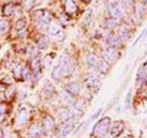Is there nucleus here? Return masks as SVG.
<instances>
[{
    "mask_svg": "<svg viewBox=\"0 0 147 138\" xmlns=\"http://www.w3.org/2000/svg\"><path fill=\"white\" fill-rule=\"evenodd\" d=\"M74 71H75V62H74L71 56H69L67 54H64L59 59L58 64L55 65L52 72V76L55 80H61V78L66 76H70Z\"/></svg>",
    "mask_w": 147,
    "mask_h": 138,
    "instance_id": "obj_1",
    "label": "nucleus"
},
{
    "mask_svg": "<svg viewBox=\"0 0 147 138\" xmlns=\"http://www.w3.org/2000/svg\"><path fill=\"white\" fill-rule=\"evenodd\" d=\"M109 126H110V119L109 117H103L96 123L93 130H92V136L94 138H104L109 132Z\"/></svg>",
    "mask_w": 147,
    "mask_h": 138,
    "instance_id": "obj_2",
    "label": "nucleus"
},
{
    "mask_svg": "<svg viewBox=\"0 0 147 138\" xmlns=\"http://www.w3.org/2000/svg\"><path fill=\"white\" fill-rule=\"evenodd\" d=\"M87 62H88L90 66H92L93 68H96V70L99 71L100 73H107V72L109 71V66H108L107 61L98 59L96 54H92V53H91V54L87 55Z\"/></svg>",
    "mask_w": 147,
    "mask_h": 138,
    "instance_id": "obj_3",
    "label": "nucleus"
},
{
    "mask_svg": "<svg viewBox=\"0 0 147 138\" xmlns=\"http://www.w3.org/2000/svg\"><path fill=\"white\" fill-rule=\"evenodd\" d=\"M33 18L42 26H48L52 23V15L45 10H36L33 13Z\"/></svg>",
    "mask_w": 147,
    "mask_h": 138,
    "instance_id": "obj_4",
    "label": "nucleus"
},
{
    "mask_svg": "<svg viewBox=\"0 0 147 138\" xmlns=\"http://www.w3.org/2000/svg\"><path fill=\"white\" fill-rule=\"evenodd\" d=\"M58 115L61 120L67 121V120H71V119L76 117L79 115V111L76 110V108H61L58 110Z\"/></svg>",
    "mask_w": 147,
    "mask_h": 138,
    "instance_id": "obj_5",
    "label": "nucleus"
},
{
    "mask_svg": "<svg viewBox=\"0 0 147 138\" xmlns=\"http://www.w3.org/2000/svg\"><path fill=\"white\" fill-rule=\"evenodd\" d=\"M108 12L109 15L114 17V18H123L124 17V9L123 6L120 5V3H114V4H110V5H108Z\"/></svg>",
    "mask_w": 147,
    "mask_h": 138,
    "instance_id": "obj_6",
    "label": "nucleus"
},
{
    "mask_svg": "<svg viewBox=\"0 0 147 138\" xmlns=\"http://www.w3.org/2000/svg\"><path fill=\"white\" fill-rule=\"evenodd\" d=\"M103 58H104V61H107V62H115L119 59L118 49L113 48V47H109L107 49H104L103 50Z\"/></svg>",
    "mask_w": 147,
    "mask_h": 138,
    "instance_id": "obj_7",
    "label": "nucleus"
},
{
    "mask_svg": "<svg viewBox=\"0 0 147 138\" xmlns=\"http://www.w3.org/2000/svg\"><path fill=\"white\" fill-rule=\"evenodd\" d=\"M86 83L88 86V88H91L94 92H98L99 87H100V81L96 73H88V76L86 78Z\"/></svg>",
    "mask_w": 147,
    "mask_h": 138,
    "instance_id": "obj_8",
    "label": "nucleus"
},
{
    "mask_svg": "<svg viewBox=\"0 0 147 138\" xmlns=\"http://www.w3.org/2000/svg\"><path fill=\"white\" fill-rule=\"evenodd\" d=\"M123 131H124V122L115 121V122L113 123L112 128H110V136H112L113 138L119 137L123 133Z\"/></svg>",
    "mask_w": 147,
    "mask_h": 138,
    "instance_id": "obj_9",
    "label": "nucleus"
},
{
    "mask_svg": "<svg viewBox=\"0 0 147 138\" xmlns=\"http://www.w3.org/2000/svg\"><path fill=\"white\" fill-rule=\"evenodd\" d=\"M72 126H74L72 120L71 121H65L61 126L58 127V136H60V137L67 136V133L72 130Z\"/></svg>",
    "mask_w": 147,
    "mask_h": 138,
    "instance_id": "obj_10",
    "label": "nucleus"
},
{
    "mask_svg": "<svg viewBox=\"0 0 147 138\" xmlns=\"http://www.w3.org/2000/svg\"><path fill=\"white\" fill-rule=\"evenodd\" d=\"M42 133H43V126L40 125L39 122H34V123H32L31 127H30V130H28V135H30L31 137L36 138V137L40 136Z\"/></svg>",
    "mask_w": 147,
    "mask_h": 138,
    "instance_id": "obj_11",
    "label": "nucleus"
},
{
    "mask_svg": "<svg viewBox=\"0 0 147 138\" xmlns=\"http://www.w3.org/2000/svg\"><path fill=\"white\" fill-rule=\"evenodd\" d=\"M28 117H30V111L27 109H21L20 113L17 115V119H16V122L18 126H24L25 123L28 121Z\"/></svg>",
    "mask_w": 147,
    "mask_h": 138,
    "instance_id": "obj_12",
    "label": "nucleus"
},
{
    "mask_svg": "<svg viewBox=\"0 0 147 138\" xmlns=\"http://www.w3.org/2000/svg\"><path fill=\"white\" fill-rule=\"evenodd\" d=\"M48 33L53 38H59V39L63 38V29L59 25H52L48 29Z\"/></svg>",
    "mask_w": 147,
    "mask_h": 138,
    "instance_id": "obj_13",
    "label": "nucleus"
},
{
    "mask_svg": "<svg viewBox=\"0 0 147 138\" xmlns=\"http://www.w3.org/2000/svg\"><path fill=\"white\" fill-rule=\"evenodd\" d=\"M66 90H67V93L70 94L71 96L77 95V94L80 93V86H79V83H77V82H71V83L67 84Z\"/></svg>",
    "mask_w": 147,
    "mask_h": 138,
    "instance_id": "obj_14",
    "label": "nucleus"
},
{
    "mask_svg": "<svg viewBox=\"0 0 147 138\" xmlns=\"http://www.w3.org/2000/svg\"><path fill=\"white\" fill-rule=\"evenodd\" d=\"M42 126H43V132H49L54 127V119L52 116H45Z\"/></svg>",
    "mask_w": 147,
    "mask_h": 138,
    "instance_id": "obj_15",
    "label": "nucleus"
},
{
    "mask_svg": "<svg viewBox=\"0 0 147 138\" xmlns=\"http://www.w3.org/2000/svg\"><path fill=\"white\" fill-rule=\"evenodd\" d=\"M107 42H108V44L110 45V47H113V48H119V47H121V39L119 38L118 36H112L110 34L109 37H108V39H107Z\"/></svg>",
    "mask_w": 147,
    "mask_h": 138,
    "instance_id": "obj_16",
    "label": "nucleus"
},
{
    "mask_svg": "<svg viewBox=\"0 0 147 138\" xmlns=\"http://www.w3.org/2000/svg\"><path fill=\"white\" fill-rule=\"evenodd\" d=\"M65 10L67 13H75L77 11V5L74 0H65Z\"/></svg>",
    "mask_w": 147,
    "mask_h": 138,
    "instance_id": "obj_17",
    "label": "nucleus"
},
{
    "mask_svg": "<svg viewBox=\"0 0 147 138\" xmlns=\"http://www.w3.org/2000/svg\"><path fill=\"white\" fill-rule=\"evenodd\" d=\"M145 12H146V11H145L144 3H137L136 6H135V16H136L137 20H141Z\"/></svg>",
    "mask_w": 147,
    "mask_h": 138,
    "instance_id": "obj_18",
    "label": "nucleus"
},
{
    "mask_svg": "<svg viewBox=\"0 0 147 138\" xmlns=\"http://www.w3.org/2000/svg\"><path fill=\"white\" fill-rule=\"evenodd\" d=\"M31 65H32V71H33L36 75H39V72H40V59L38 56L33 58L32 59Z\"/></svg>",
    "mask_w": 147,
    "mask_h": 138,
    "instance_id": "obj_19",
    "label": "nucleus"
},
{
    "mask_svg": "<svg viewBox=\"0 0 147 138\" xmlns=\"http://www.w3.org/2000/svg\"><path fill=\"white\" fill-rule=\"evenodd\" d=\"M129 36H130V31H129L127 27H120L118 29V37L121 40H126L129 38Z\"/></svg>",
    "mask_w": 147,
    "mask_h": 138,
    "instance_id": "obj_20",
    "label": "nucleus"
},
{
    "mask_svg": "<svg viewBox=\"0 0 147 138\" xmlns=\"http://www.w3.org/2000/svg\"><path fill=\"white\" fill-rule=\"evenodd\" d=\"M118 25H119V22H118V18L110 17L109 20H107V21H105L104 27H105V28H108V29H113V28H115V27H118Z\"/></svg>",
    "mask_w": 147,
    "mask_h": 138,
    "instance_id": "obj_21",
    "label": "nucleus"
},
{
    "mask_svg": "<svg viewBox=\"0 0 147 138\" xmlns=\"http://www.w3.org/2000/svg\"><path fill=\"white\" fill-rule=\"evenodd\" d=\"M13 10H15V5L13 4H6L5 6H4L3 9V13H4V16H11L12 13H13Z\"/></svg>",
    "mask_w": 147,
    "mask_h": 138,
    "instance_id": "obj_22",
    "label": "nucleus"
},
{
    "mask_svg": "<svg viewBox=\"0 0 147 138\" xmlns=\"http://www.w3.org/2000/svg\"><path fill=\"white\" fill-rule=\"evenodd\" d=\"M21 77L24 78V80H31V78H32V71L30 70L28 67L24 66V68H22V73H21Z\"/></svg>",
    "mask_w": 147,
    "mask_h": 138,
    "instance_id": "obj_23",
    "label": "nucleus"
},
{
    "mask_svg": "<svg viewBox=\"0 0 147 138\" xmlns=\"http://www.w3.org/2000/svg\"><path fill=\"white\" fill-rule=\"evenodd\" d=\"M27 26V21L25 20V18H20V20H17L16 22H15V28L16 29H24L25 27Z\"/></svg>",
    "mask_w": 147,
    "mask_h": 138,
    "instance_id": "obj_24",
    "label": "nucleus"
},
{
    "mask_svg": "<svg viewBox=\"0 0 147 138\" xmlns=\"http://www.w3.org/2000/svg\"><path fill=\"white\" fill-rule=\"evenodd\" d=\"M9 27H10V25H9L7 20H0V34L5 33V32L9 29Z\"/></svg>",
    "mask_w": 147,
    "mask_h": 138,
    "instance_id": "obj_25",
    "label": "nucleus"
},
{
    "mask_svg": "<svg viewBox=\"0 0 147 138\" xmlns=\"http://www.w3.org/2000/svg\"><path fill=\"white\" fill-rule=\"evenodd\" d=\"M45 87H44V93H47V94H52V93H54L55 92V89H54V87L52 86V83H50L49 81H45Z\"/></svg>",
    "mask_w": 147,
    "mask_h": 138,
    "instance_id": "obj_26",
    "label": "nucleus"
},
{
    "mask_svg": "<svg viewBox=\"0 0 147 138\" xmlns=\"http://www.w3.org/2000/svg\"><path fill=\"white\" fill-rule=\"evenodd\" d=\"M38 47H39V49H44L48 47V39L45 38V37H40L38 39Z\"/></svg>",
    "mask_w": 147,
    "mask_h": 138,
    "instance_id": "obj_27",
    "label": "nucleus"
},
{
    "mask_svg": "<svg viewBox=\"0 0 147 138\" xmlns=\"http://www.w3.org/2000/svg\"><path fill=\"white\" fill-rule=\"evenodd\" d=\"M22 68H24V66H22L21 64H17V65L13 67V75H15V77H21Z\"/></svg>",
    "mask_w": 147,
    "mask_h": 138,
    "instance_id": "obj_28",
    "label": "nucleus"
},
{
    "mask_svg": "<svg viewBox=\"0 0 147 138\" xmlns=\"http://www.w3.org/2000/svg\"><path fill=\"white\" fill-rule=\"evenodd\" d=\"M91 17H92V11H91V10H88V11H87V13L85 15V17H84V23H85V25L90 23Z\"/></svg>",
    "mask_w": 147,
    "mask_h": 138,
    "instance_id": "obj_29",
    "label": "nucleus"
},
{
    "mask_svg": "<svg viewBox=\"0 0 147 138\" xmlns=\"http://www.w3.org/2000/svg\"><path fill=\"white\" fill-rule=\"evenodd\" d=\"M131 89L127 92V95H126V100H125V105H126V108L130 107V103H131Z\"/></svg>",
    "mask_w": 147,
    "mask_h": 138,
    "instance_id": "obj_30",
    "label": "nucleus"
},
{
    "mask_svg": "<svg viewBox=\"0 0 147 138\" xmlns=\"http://www.w3.org/2000/svg\"><path fill=\"white\" fill-rule=\"evenodd\" d=\"M6 110H7V105L6 104H4V103L0 104V115H5Z\"/></svg>",
    "mask_w": 147,
    "mask_h": 138,
    "instance_id": "obj_31",
    "label": "nucleus"
},
{
    "mask_svg": "<svg viewBox=\"0 0 147 138\" xmlns=\"http://www.w3.org/2000/svg\"><path fill=\"white\" fill-rule=\"evenodd\" d=\"M60 22L64 23V25H67L70 21H69V17L66 15H60Z\"/></svg>",
    "mask_w": 147,
    "mask_h": 138,
    "instance_id": "obj_32",
    "label": "nucleus"
},
{
    "mask_svg": "<svg viewBox=\"0 0 147 138\" xmlns=\"http://www.w3.org/2000/svg\"><path fill=\"white\" fill-rule=\"evenodd\" d=\"M146 34H147V28H146V29H145L144 32H142V33L140 34V37H139V38H137V39H136V42H135V44H136L137 42H139V40H141V39H144V38H145V37H146Z\"/></svg>",
    "mask_w": 147,
    "mask_h": 138,
    "instance_id": "obj_33",
    "label": "nucleus"
},
{
    "mask_svg": "<svg viewBox=\"0 0 147 138\" xmlns=\"http://www.w3.org/2000/svg\"><path fill=\"white\" fill-rule=\"evenodd\" d=\"M124 3H125L126 7H131L132 4H134V0H124Z\"/></svg>",
    "mask_w": 147,
    "mask_h": 138,
    "instance_id": "obj_34",
    "label": "nucleus"
},
{
    "mask_svg": "<svg viewBox=\"0 0 147 138\" xmlns=\"http://www.w3.org/2000/svg\"><path fill=\"white\" fill-rule=\"evenodd\" d=\"M100 111H102V109H99V110H98V111H97V113H96L94 115H92V117H91V120H94V119H97V116H98V115L100 114Z\"/></svg>",
    "mask_w": 147,
    "mask_h": 138,
    "instance_id": "obj_35",
    "label": "nucleus"
},
{
    "mask_svg": "<svg viewBox=\"0 0 147 138\" xmlns=\"http://www.w3.org/2000/svg\"><path fill=\"white\" fill-rule=\"evenodd\" d=\"M0 138H4V132L0 130Z\"/></svg>",
    "mask_w": 147,
    "mask_h": 138,
    "instance_id": "obj_36",
    "label": "nucleus"
},
{
    "mask_svg": "<svg viewBox=\"0 0 147 138\" xmlns=\"http://www.w3.org/2000/svg\"><path fill=\"white\" fill-rule=\"evenodd\" d=\"M144 68H145V70H146V72H147V62H146L145 65H144Z\"/></svg>",
    "mask_w": 147,
    "mask_h": 138,
    "instance_id": "obj_37",
    "label": "nucleus"
},
{
    "mask_svg": "<svg viewBox=\"0 0 147 138\" xmlns=\"http://www.w3.org/2000/svg\"><path fill=\"white\" fill-rule=\"evenodd\" d=\"M113 1H114V3H119V1H120V0H113Z\"/></svg>",
    "mask_w": 147,
    "mask_h": 138,
    "instance_id": "obj_38",
    "label": "nucleus"
},
{
    "mask_svg": "<svg viewBox=\"0 0 147 138\" xmlns=\"http://www.w3.org/2000/svg\"><path fill=\"white\" fill-rule=\"evenodd\" d=\"M124 138H132L131 136H126V137H124Z\"/></svg>",
    "mask_w": 147,
    "mask_h": 138,
    "instance_id": "obj_39",
    "label": "nucleus"
},
{
    "mask_svg": "<svg viewBox=\"0 0 147 138\" xmlns=\"http://www.w3.org/2000/svg\"><path fill=\"white\" fill-rule=\"evenodd\" d=\"M50 138H59V137H57V136H55V137H54V136H53V137H50Z\"/></svg>",
    "mask_w": 147,
    "mask_h": 138,
    "instance_id": "obj_40",
    "label": "nucleus"
},
{
    "mask_svg": "<svg viewBox=\"0 0 147 138\" xmlns=\"http://www.w3.org/2000/svg\"><path fill=\"white\" fill-rule=\"evenodd\" d=\"M86 1H91V0H86Z\"/></svg>",
    "mask_w": 147,
    "mask_h": 138,
    "instance_id": "obj_41",
    "label": "nucleus"
},
{
    "mask_svg": "<svg viewBox=\"0 0 147 138\" xmlns=\"http://www.w3.org/2000/svg\"><path fill=\"white\" fill-rule=\"evenodd\" d=\"M37 1H40V0H37Z\"/></svg>",
    "mask_w": 147,
    "mask_h": 138,
    "instance_id": "obj_42",
    "label": "nucleus"
}]
</instances>
